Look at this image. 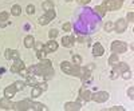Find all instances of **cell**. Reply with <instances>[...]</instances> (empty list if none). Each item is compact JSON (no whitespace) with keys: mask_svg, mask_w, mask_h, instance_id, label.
I'll return each mask as SVG.
<instances>
[{"mask_svg":"<svg viewBox=\"0 0 134 111\" xmlns=\"http://www.w3.org/2000/svg\"><path fill=\"white\" fill-rule=\"evenodd\" d=\"M127 95H129V98H130L131 101H133V99H134V87H130V88H129Z\"/></svg>","mask_w":134,"mask_h":111,"instance_id":"39","label":"cell"},{"mask_svg":"<svg viewBox=\"0 0 134 111\" xmlns=\"http://www.w3.org/2000/svg\"><path fill=\"white\" fill-rule=\"evenodd\" d=\"M105 54V48L102 47V44L100 43H95L94 47H93V55L94 56H102Z\"/></svg>","mask_w":134,"mask_h":111,"instance_id":"11","label":"cell"},{"mask_svg":"<svg viewBox=\"0 0 134 111\" xmlns=\"http://www.w3.org/2000/svg\"><path fill=\"white\" fill-rule=\"evenodd\" d=\"M76 2L79 3V4H88V3L91 2V0H76Z\"/></svg>","mask_w":134,"mask_h":111,"instance_id":"43","label":"cell"},{"mask_svg":"<svg viewBox=\"0 0 134 111\" xmlns=\"http://www.w3.org/2000/svg\"><path fill=\"white\" fill-rule=\"evenodd\" d=\"M42 7H43L44 11H52L54 9V3L51 2V0H44Z\"/></svg>","mask_w":134,"mask_h":111,"instance_id":"19","label":"cell"},{"mask_svg":"<svg viewBox=\"0 0 134 111\" xmlns=\"http://www.w3.org/2000/svg\"><path fill=\"white\" fill-rule=\"evenodd\" d=\"M31 104H32V101L31 99H24L21 102H18L14 104V108L18 110V111H26V110H30L31 108Z\"/></svg>","mask_w":134,"mask_h":111,"instance_id":"5","label":"cell"},{"mask_svg":"<svg viewBox=\"0 0 134 111\" xmlns=\"http://www.w3.org/2000/svg\"><path fill=\"white\" fill-rule=\"evenodd\" d=\"M26 78H27V79H26V83H27V84H36V79H35V76H32V75H27Z\"/></svg>","mask_w":134,"mask_h":111,"instance_id":"28","label":"cell"},{"mask_svg":"<svg viewBox=\"0 0 134 111\" xmlns=\"http://www.w3.org/2000/svg\"><path fill=\"white\" fill-rule=\"evenodd\" d=\"M26 11H27V14L28 15H32L34 12H35V7H34V5H27V8H26Z\"/></svg>","mask_w":134,"mask_h":111,"instance_id":"34","label":"cell"},{"mask_svg":"<svg viewBox=\"0 0 134 111\" xmlns=\"http://www.w3.org/2000/svg\"><path fill=\"white\" fill-rule=\"evenodd\" d=\"M109 98H110V95L106 91H98L95 94H91V99L94 102H97V103H103V102L107 101Z\"/></svg>","mask_w":134,"mask_h":111,"instance_id":"4","label":"cell"},{"mask_svg":"<svg viewBox=\"0 0 134 111\" xmlns=\"http://www.w3.org/2000/svg\"><path fill=\"white\" fill-rule=\"evenodd\" d=\"M58 34H59V32H58L57 30H51V31L48 32V36H50V39H55V38L58 36Z\"/></svg>","mask_w":134,"mask_h":111,"instance_id":"32","label":"cell"},{"mask_svg":"<svg viewBox=\"0 0 134 111\" xmlns=\"http://www.w3.org/2000/svg\"><path fill=\"white\" fill-rule=\"evenodd\" d=\"M66 2H71V0H66Z\"/></svg>","mask_w":134,"mask_h":111,"instance_id":"44","label":"cell"},{"mask_svg":"<svg viewBox=\"0 0 134 111\" xmlns=\"http://www.w3.org/2000/svg\"><path fill=\"white\" fill-rule=\"evenodd\" d=\"M94 68H95V66H94L93 63H91V64H87V66H86V70H87V71H93Z\"/></svg>","mask_w":134,"mask_h":111,"instance_id":"42","label":"cell"},{"mask_svg":"<svg viewBox=\"0 0 134 111\" xmlns=\"http://www.w3.org/2000/svg\"><path fill=\"white\" fill-rule=\"evenodd\" d=\"M122 78H124V79H130V78H131V72L129 70L125 71V72H122Z\"/></svg>","mask_w":134,"mask_h":111,"instance_id":"38","label":"cell"},{"mask_svg":"<svg viewBox=\"0 0 134 111\" xmlns=\"http://www.w3.org/2000/svg\"><path fill=\"white\" fill-rule=\"evenodd\" d=\"M60 70L67 74V75H78V76H81L86 68H81V66H75L74 63H70V62H62L60 63Z\"/></svg>","mask_w":134,"mask_h":111,"instance_id":"1","label":"cell"},{"mask_svg":"<svg viewBox=\"0 0 134 111\" xmlns=\"http://www.w3.org/2000/svg\"><path fill=\"white\" fill-rule=\"evenodd\" d=\"M8 12H0V24L4 26L5 24V21L8 20Z\"/></svg>","mask_w":134,"mask_h":111,"instance_id":"25","label":"cell"},{"mask_svg":"<svg viewBox=\"0 0 134 111\" xmlns=\"http://www.w3.org/2000/svg\"><path fill=\"white\" fill-rule=\"evenodd\" d=\"M24 82H20V80H18V82H15L14 83V86H15V88H16V91H20V90H23V87H24Z\"/></svg>","mask_w":134,"mask_h":111,"instance_id":"29","label":"cell"},{"mask_svg":"<svg viewBox=\"0 0 134 111\" xmlns=\"http://www.w3.org/2000/svg\"><path fill=\"white\" fill-rule=\"evenodd\" d=\"M38 66H39V68H48V67H51V60H48V59H40V63Z\"/></svg>","mask_w":134,"mask_h":111,"instance_id":"20","label":"cell"},{"mask_svg":"<svg viewBox=\"0 0 134 111\" xmlns=\"http://www.w3.org/2000/svg\"><path fill=\"white\" fill-rule=\"evenodd\" d=\"M72 63L75 66H81L82 64V58L79 56V55H74V56H72Z\"/></svg>","mask_w":134,"mask_h":111,"instance_id":"27","label":"cell"},{"mask_svg":"<svg viewBox=\"0 0 134 111\" xmlns=\"http://www.w3.org/2000/svg\"><path fill=\"white\" fill-rule=\"evenodd\" d=\"M34 43H35V39H34L32 35H28L24 38V47L26 48H32L34 47Z\"/></svg>","mask_w":134,"mask_h":111,"instance_id":"16","label":"cell"},{"mask_svg":"<svg viewBox=\"0 0 134 111\" xmlns=\"http://www.w3.org/2000/svg\"><path fill=\"white\" fill-rule=\"evenodd\" d=\"M114 67V72L115 74H122V72H125V71H127L129 70V66L126 64V63H124V62H118L115 66H113Z\"/></svg>","mask_w":134,"mask_h":111,"instance_id":"8","label":"cell"},{"mask_svg":"<svg viewBox=\"0 0 134 111\" xmlns=\"http://www.w3.org/2000/svg\"><path fill=\"white\" fill-rule=\"evenodd\" d=\"M46 46L48 47V50H50V52H54V51H57L58 50V43L55 42L54 39H51L48 43H46Z\"/></svg>","mask_w":134,"mask_h":111,"instance_id":"18","label":"cell"},{"mask_svg":"<svg viewBox=\"0 0 134 111\" xmlns=\"http://www.w3.org/2000/svg\"><path fill=\"white\" fill-rule=\"evenodd\" d=\"M42 92H43V90H40V88H39L38 86H35V87H32L31 96H32V98H38V96H40V95H42Z\"/></svg>","mask_w":134,"mask_h":111,"instance_id":"21","label":"cell"},{"mask_svg":"<svg viewBox=\"0 0 134 111\" xmlns=\"http://www.w3.org/2000/svg\"><path fill=\"white\" fill-rule=\"evenodd\" d=\"M34 48H35L36 51H40L43 48V43L42 42H35V43H34Z\"/></svg>","mask_w":134,"mask_h":111,"instance_id":"33","label":"cell"},{"mask_svg":"<svg viewBox=\"0 0 134 111\" xmlns=\"http://www.w3.org/2000/svg\"><path fill=\"white\" fill-rule=\"evenodd\" d=\"M94 11H95V12H97L100 17H103V16L106 15V9H105L102 5H95V7H94Z\"/></svg>","mask_w":134,"mask_h":111,"instance_id":"23","label":"cell"},{"mask_svg":"<svg viewBox=\"0 0 134 111\" xmlns=\"http://www.w3.org/2000/svg\"><path fill=\"white\" fill-rule=\"evenodd\" d=\"M30 110H35V111H46V110H47V107L44 106V104H42V103L32 102V104H31V108H30Z\"/></svg>","mask_w":134,"mask_h":111,"instance_id":"17","label":"cell"},{"mask_svg":"<svg viewBox=\"0 0 134 111\" xmlns=\"http://www.w3.org/2000/svg\"><path fill=\"white\" fill-rule=\"evenodd\" d=\"M79 96L83 99L85 102H88V101H91V92L88 91V90H86L85 87H82L81 88V91H79Z\"/></svg>","mask_w":134,"mask_h":111,"instance_id":"14","label":"cell"},{"mask_svg":"<svg viewBox=\"0 0 134 111\" xmlns=\"http://www.w3.org/2000/svg\"><path fill=\"white\" fill-rule=\"evenodd\" d=\"M23 68H26V66H24L23 60H20V59L14 60V64H11V71L12 72H19L20 70H23Z\"/></svg>","mask_w":134,"mask_h":111,"instance_id":"7","label":"cell"},{"mask_svg":"<svg viewBox=\"0 0 134 111\" xmlns=\"http://www.w3.org/2000/svg\"><path fill=\"white\" fill-rule=\"evenodd\" d=\"M81 103L79 102H67L64 103V110L66 111H78L81 110Z\"/></svg>","mask_w":134,"mask_h":111,"instance_id":"9","label":"cell"},{"mask_svg":"<svg viewBox=\"0 0 134 111\" xmlns=\"http://www.w3.org/2000/svg\"><path fill=\"white\" fill-rule=\"evenodd\" d=\"M20 14H21V8H20V5H18V4L12 5V8H11V15H14V16H19Z\"/></svg>","mask_w":134,"mask_h":111,"instance_id":"22","label":"cell"},{"mask_svg":"<svg viewBox=\"0 0 134 111\" xmlns=\"http://www.w3.org/2000/svg\"><path fill=\"white\" fill-rule=\"evenodd\" d=\"M38 21H39V24H42V26H46V24H48V23H50L51 20H50L47 16H44V15H43V16H40V17H39V20H38Z\"/></svg>","mask_w":134,"mask_h":111,"instance_id":"26","label":"cell"},{"mask_svg":"<svg viewBox=\"0 0 134 111\" xmlns=\"http://www.w3.org/2000/svg\"><path fill=\"white\" fill-rule=\"evenodd\" d=\"M114 30V23L113 21H107V23L105 24V31L110 32V31H113Z\"/></svg>","mask_w":134,"mask_h":111,"instance_id":"30","label":"cell"},{"mask_svg":"<svg viewBox=\"0 0 134 111\" xmlns=\"http://www.w3.org/2000/svg\"><path fill=\"white\" fill-rule=\"evenodd\" d=\"M133 20H134V12H129V14H127V17H126V21L131 23Z\"/></svg>","mask_w":134,"mask_h":111,"instance_id":"40","label":"cell"},{"mask_svg":"<svg viewBox=\"0 0 134 111\" xmlns=\"http://www.w3.org/2000/svg\"><path fill=\"white\" fill-rule=\"evenodd\" d=\"M110 111H125V108L124 107H118V106H115V107H111V108H109Z\"/></svg>","mask_w":134,"mask_h":111,"instance_id":"41","label":"cell"},{"mask_svg":"<svg viewBox=\"0 0 134 111\" xmlns=\"http://www.w3.org/2000/svg\"><path fill=\"white\" fill-rule=\"evenodd\" d=\"M36 56H38L39 59H44V56H46V52H44L43 50H40V51H36Z\"/></svg>","mask_w":134,"mask_h":111,"instance_id":"37","label":"cell"},{"mask_svg":"<svg viewBox=\"0 0 134 111\" xmlns=\"http://www.w3.org/2000/svg\"><path fill=\"white\" fill-rule=\"evenodd\" d=\"M111 51L114 54H124L127 51V44L122 40H115L111 43Z\"/></svg>","mask_w":134,"mask_h":111,"instance_id":"2","label":"cell"},{"mask_svg":"<svg viewBox=\"0 0 134 111\" xmlns=\"http://www.w3.org/2000/svg\"><path fill=\"white\" fill-rule=\"evenodd\" d=\"M15 94H16V88H15L14 84H12V86H8V87L4 88V96H7V98H9V99H12V98L15 96Z\"/></svg>","mask_w":134,"mask_h":111,"instance_id":"13","label":"cell"},{"mask_svg":"<svg viewBox=\"0 0 134 111\" xmlns=\"http://www.w3.org/2000/svg\"><path fill=\"white\" fill-rule=\"evenodd\" d=\"M118 62H119V59H118V54H113V55H111V56L109 58V64H110V66H115Z\"/></svg>","mask_w":134,"mask_h":111,"instance_id":"24","label":"cell"},{"mask_svg":"<svg viewBox=\"0 0 134 111\" xmlns=\"http://www.w3.org/2000/svg\"><path fill=\"white\" fill-rule=\"evenodd\" d=\"M62 28H63L64 32H70V30H71V24H70V23H63Z\"/></svg>","mask_w":134,"mask_h":111,"instance_id":"35","label":"cell"},{"mask_svg":"<svg viewBox=\"0 0 134 111\" xmlns=\"http://www.w3.org/2000/svg\"><path fill=\"white\" fill-rule=\"evenodd\" d=\"M44 16H47L50 20H52L55 16H57V14H55V9H52V11H46V14H44Z\"/></svg>","mask_w":134,"mask_h":111,"instance_id":"31","label":"cell"},{"mask_svg":"<svg viewBox=\"0 0 134 111\" xmlns=\"http://www.w3.org/2000/svg\"><path fill=\"white\" fill-rule=\"evenodd\" d=\"M5 58H7V59L16 60V59H20V54H19V51H16V50H7V51H5Z\"/></svg>","mask_w":134,"mask_h":111,"instance_id":"12","label":"cell"},{"mask_svg":"<svg viewBox=\"0 0 134 111\" xmlns=\"http://www.w3.org/2000/svg\"><path fill=\"white\" fill-rule=\"evenodd\" d=\"M0 107L4 108V110H11V108H14V103L11 102L9 98L4 96V98L0 99Z\"/></svg>","mask_w":134,"mask_h":111,"instance_id":"10","label":"cell"},{"mask_svg":"<svg viewBox=\"0 0 134 111\" xmlns=\"http://www.w3.org/2000/svg\"><path fill=\"white\" fill-rule=\"evenodd\" d=\"M122 2H124V0H122Z\"/></svg>","mask_w":134,"mask_h":111,"instance_id":"45","label":"cell"},{"mask_svg":"<svg viewBox=\"0 0 134 111\" xmlns=\"http://www.w3.org/2000/svg\"><path fill=\"white\" fill-rule=\"evenodd\" d=\"M102 7L106 11H115L122 7V0H105L102 3Z\"/></svg>","mask_w":134,"mask_h":111,"instance_id":"3","label":"cell"},{"mask_svg":"<svg viewBox=\"0 0 134 111\" xmlns=\"http://www.w3.org/2000/svg\"><path fill=\"white\" fill-rule=\"evenodd\" d=\"M126 27H127V21H126L125 19H118V21L114 24V30L118 32V34H122V32H125Z\"/></svg>","mask_w":134,"mask_h":111,"instance_id":"6","label":"cell"},{"mask_svg":"<svg viewBox=\"0 0 134 111\" xmlns=\"http://www.w3.org/2000/svg\"><path fill=\"white\" fill-rule=\"evenodd\" d=\"M35 86H38L40 90H43V91H46L47 88H48V87H47V83H36Z\"/></svg>","mask_w":134,"mask_h":111,"instance_id":"36","label":"cell"},{"mask_svg":"<svg viewBox=\"0 0 134 111\" xmlns=\"http://www.w3.org/2000/svg\"><path fill=\"white\" fill-rule=\"evenodd\" d=\"M75 42V38L74 36H63L62 38V44L64 47H72V44Z\"/></svg>","mask_w":134,"mask_h":111,"instance_id":"15","label":"cell"}]
</instances>
